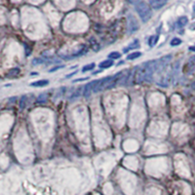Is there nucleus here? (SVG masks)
Segmentation results:
<instances>
[{"label":"nucleus","instance_id":"11","mask_svg":"<svg viewBox=\"0 0 195 195\" xmlns=\"http://www.w3.org/2000/svg\"><path fill=\"white\" fill-rule=\"evenodd\" d=\"M82 92H84V87H79V88L75 91V93H73V94H72V96L70 97V100L76 99V98L80 97V95L82 94Z\"/></svg>","mask_w":195,"mask_h":195},{"label":"nucleus","instance_id":"12","mask_svg":"<svg viewBox=\"0 0 195 195\" xmlns=\"http://www.w3.org/2000/svg\"><path fill=\"white\" fill-rule=\"evenodd\" d=\"M141 56H142V53H141V52H133L132 54L128 55L127 60H136V59H138L139 57H141Z\"/></svg>","mask_w":195,"mask_h":195},{"label":"nucleus","instance_id":"3","mask_svg":"<svg viewBox=\"0 0 195 195\" xmlns=\"http://www.w3.org/2000/svg\"><path fill=\"white\" fill-rule=\"evenodd\" d=\"M100 80H101V79H97V80H94V81H92V82H90V83H88V84L86 85V86H84L83 96H84L85 98H89L90 95H91V93L94 92V90L96 89L97 85L99 84Z\"/></svg>","mask_w":195,"mask_h":195},{"label":"nucleus","instance_id":"13","mask_svg":"<svg viewBox=\"0 0 195 195\" xmlns=\"http://www.w3.org/2000/svg\"><path fill=\"white\" fill-rule=\"evenodd\" d=\"M19 72H20V69L19 68H12L8 71L7 73V76L8 77H15L16 75L19 74Z\"/></svg>","mask_w":195,"mask_h":195},{"label":"nucleus","instance_id":"15","mask_svg":"<svg viewBox=\"0 0 195 195\" xmlns=\"http://www.w3.org/2000/svg\"><path fill=\"white\" fill-rule=\"evenodd\" d=\"M44 62H47V59H44V58H37V59H34V60H32V64H33V65H38V64H43Z\"/></svg>","mask_w":195,"mask_h":195},{"label":"nucleus","instance_id":"20","mask_svg":"<svg viewBox=\"0 0 195 195\" xmlns=\"http://www.w3.org/2000/svg\"><path fill=\"white\" fill-rule=\"evenodd\" d=\"M64 68V65H63V64H60V65H58V66H54L53 68H51L50 70H49V72H54V71H56V70H58V69H60V68Z\"/></svg>","mask_w":195,"mask_h":195},{"label":"nucleus","instance_id":"25","mask_svg":"<svg viewBox=\"0 0 195 195\" xmlns=\"http://www.w3.org/2000/svg\"><path fill=\"white\" fill-rule=\"evenodd\" d=\"M193 11L195 12V3H194V5H193Z\"/></svg>","mask_w":195,"mask_h":195},{"label":"nucleus","instance_id":"19","mask_svg":"<svg viewBox=\"0 0 195 195\" xmlns=\"http://www.w3.org/2000/svg\"><path fill=\"white\" fill-rule=\"evenodd\" d=\"M170 44H171V46H178V45L181 44V40L179 38H174L170 42Z\"/></svg>","mask_w":195,"mask_h":195},{"label":"nucleus","instance_id":"1","mask_svg":"<svg viewBox=\"0 0 195 195\" xmlns=\"http://www.w3.org/2000/svg\"><path fill=\"white\" fill-rule=\"evenodd\" d=\"M157 68V60H149L144 63L141 68L137 70V79L138 83L141 82H151L153 79V75Z\"/></svg>","mask_w":195,"mask_h":195},{"label":"nucleus","instance_id":"17","mask_svg":"<svg viewBox=\"0 0 195 195\" xmlns=\"http://www.w3.org/2000/svg\"><path fill=\"white\" fill-rule=\"evenodd\" d=\"M108 57L110 58V59H120V57H121V54L120 53H118V52H111L110 54L108 55Z\"/></svg>","mask_w":195,"mask_h":195},{"label":"nucleus","instance_id":"5","mask_svg":"<svg viewBox=\"0 0 195 195\" xmlns=\"http://www.w3.org/2000/svg\"><path fill=\"white\" fill-rule=\"evenodd\" d=\"M168 0H149V4L153 9L158 10L166 5Z\"/></svg>","mask_w":195,"mask_h":195},{"label":"nucleus","instance_id":"24","mask_svg":"<svg viewBox=\"0 0 195 195\" xmlns=\"http://www.w3.org/2000/svg\"><path fill=\"white\" fill-rule=\"evenodd\" d=\"M189 50H191V51H195V47H193V46L189 47Z\"/></svg>","mask_w":195,"mask_h":195},{"label":"nucleus","instance_id":"7","mask_svg":"<svg viewBox=\"0 0 195 195\" xmlns=\"http://www.w3.org/2000/svg\"><path fill=\"white\" fill-rule=\"evenodd\" d=\"M48 84H49V81L43 79V80H37V81H34L32 83H30V86H33V87H44Z\"/></svg>","mask_w":195,"mask_h":195},{"label":"nucleus","instance_id":"8","mask_svg":"<svg viewBox=\"0 0 195 195\" xmlns=\"http://www.w3.org/2000/svg\"><path fill=\"white\" fill-rule=\"evenodd\" d=\"M187 23H188V19H187V17L182 16V17L179 18L178 22H176V24H178V27H184L185 26H186Z\"/></svg>","mask_w":195,"mask_h":195},{"label":"nucleus","instance_id":"2","mask_svg":"<svg viewBox=\"0 0 195 195\" xmlns=\"http://www.w3.org/2000/svg\"><path fill=\"white\" fill-rule=\"evenodd\" d=\"M135 9L143 23H146L150 20V18L152 16V10L147 3H145L144 1H141V0H138V1L135 2Z\"/></svg>","mask_w":195,"mask_h":195},{"label":"nucleus","instance_id":"18","mask_svg":"<svg viewBox=\"0 0 195 195\" xmlns=\"http://www.w3.org/2000/svg\"><path fill=\"white\" fill-rule=\"evenodd\" d=\"M26 103H27V96H23V97H22L21 102H20L21 109H23L24 107H26Z\"/></svg>","mask_w":195,"mask_h":195},{"label":"nucleus","instance_id":"4","mask_svg":"<svg viewBox=\"0 0 195 195\" xmlns=\"http://www.w3.org/2000/svg\"><path fill=\"white\" fill-rule=\"evenodd\" d=\"M138 28H139V23L138 21L136 20V18L132 15H129L128 16V31L131 34L133 32H135L136 30H138Z\"/></svg>","mask_w":195,"mask_h":195},{"label":"nucleus","instance_id":"6","mask_svg":"<svg viewBox=\"0 0 195 195\" xmlns=\"http://www.w3.org/2000/svg\"><path fill=\"white\" fill-rule=\"evenodd\" d=\"M112 65H113V60H103V62H102V63L99 64L100 68H102V69L111 68Z\"/></svg>","mask_w":195,"mask_h":195},{"label":"nucleus","instance_id":"10","mask_svg":"<svg viewBox=\"0 0 195 195\" xmlns=\"http://www.w3.org/2000/svg\"><path fill=\"white\" fill-rule=\"evenodd\" d=\"M139 40L138 39H136L135 41L133 42L132 44H130L128 47H126V48H124V50H123V52L124 53H127V52H129L130 50H132V49H135V48H139Z\"/></svg>","mask_w":195,"mask_h":195},{"label":"nucleus","instance_id":"9","mask_svg":"<svg viewBox=\"0 0 195 195\" xmlns=\"http://www.w3.org/2000/svg\"><path fill=\"white\" fill-rule=\"evenodd\" d=\"M187 69L190 73L195 70V57H191L187 63Z\"/></svg>","mask_w":195,"mask_h":195},{"label":"nucleus","instance_id":"22","mask_svg":"<svg viewBox=\"0 0 195 195\" xmlns=\"http://www.w3.org/2000/svg\"><path fill=\"white\" fill-rule=\"evenodd\" d=\"M45 100H46V97H45L44 95H40V96L38 97V102H44Z\"/></svg>","mask_w":195,"mask_h":195},{"label":"nucleus","instance_id":"23","mask_svg":"<svg viewBox=\"0 0 195 195\" xmlns=\"http://www.w3.org/2000/svg\"><path fill=\"white\" fill-rule=\"evenodd\" d=\"M76 73H77V71H74V72L70 73V74H68V75H66V78H69V77H71V76H73V75H75Z\"/></svg>","mask_w":195,"mask_h":195},{"label":"nucleus","instance_id":"14","mask_svg":"<svg viewBox=\"0 0 195 195\" xmlns=\"http://www.w3.org/2000/svg\"><path fill=\"white\" fill-rule=\"evenodd\" d=\"M95 63H92V64H86L85 66H83L82 68V72H86V71H89V70H92L95 68Z\"/></svg>","mask_w":195,"mask_h":195},{"label":"nucleus","instance_id":"16","mask_svg":"<svg viewBox=\"0 0 195 195\" xmlns=\"http://www.w3.org/2000/svg\"><path fill=\"white\" fill-rule=\"evenodd\" d=\"M158 35L156 36V35H153V36H151V37L149 38V40H148V44L150 45V46H154L156 43H157V40H158Z\"/></svg>","mask_w":195,"mask_h":195},{"label":"nucleus","instance_id":"21","mask_svg":"<svg viewBox=\"0 0 195 195\" xmlns=\"http://www.w3.org/2000/svg\"><path fill=\"white\" fill-rule=\"evenodd\" d=\"M87 79H89V77H86V78H78V79H75V80H73V83H75V82H81V81H84V80H87Z\"/></svg>","mask_w":195,"mask_h":195}]
</instances>
